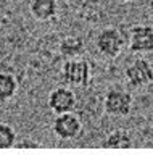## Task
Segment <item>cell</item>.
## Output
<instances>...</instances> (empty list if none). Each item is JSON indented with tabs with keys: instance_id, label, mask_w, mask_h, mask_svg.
Instances as JSON below:
<instances>
[{
	"instance_id": "cell-1",
	"label": "cell",
	"mask_w": 153,
	"mask_h": 155,
	"mask_svg": "<svg viewBox=\"0 0 153 155\" xmlns=\"http://www.w3.org/2000/svg\"><path fill=\"white\" fill-rule=\"evenodd\" d=\"M60 78L66 86L71 87H87L92 79L90 61L82 57L68 58L63 61L60 70Z\"/></svg>"
},
{
	"instance_id": "cell-2",
	"label": "cell",
	"mask_w": 153,
	"mask_h": 155,
	"mask_svg": "<svg viewBox=\"0 0 153 155\" xmlns=\"http://www.w3.org/2000/svg\"><path fill=\"white\" fill-rule=\"evenodd\" d=\"M126 45L124 36L121 34L118 28L114 26H108L102 29L97 37H95V47L97 52L105 58H116L121 55L123 48Z\"/></svg>"
},
{
	"instance_id": "cell-3",
	"label": "cell",
	"mask_w": 153,
	"mask_h": 155,
	"mask_svg": "<svg viewBox=\"0 0 153 155\" xmlns=\"http://www.w3.org/2000/svg\"><path fill=\"white\" fill-rule=\"evenodd\" d=\"M124 76L129 86H132L134 89H142L147 87L153 82V65L147 58L137 57L135 60H132L124 70Z\"/></svg>"
},
{
	"instance_id": "cell-4",
	"label": "cell",
	"mask_w": 153,
	"mask_h": 155,
	"mask_svg": "<svg viewBox=\"0 0 153 155\" xmlns=\"http://www.w3.org/2000/svg\"><path fill=\"white\" fill-rule=\"evenodd\" d=\"M134 97L127 91L114 87L110 89L103 97V110L111 116H127L132 111Z\"/></svg>"
},
{
	"instance_id": "cell-5",
	"label": "cell",
	"mask_w": 153,
	"mask_h": 155,
	"mask_svg": "<svg viewBox=\"0 0 153 155\" xmlns=\"http://www.w3.org/2000/svg\"><path fill=\"white\" fill-rule=\"evenodd\" d=\"M52 131L61 140H73L82 131V121L74 111L56 115L52 123Z\"/></svg>"
},
{
	"instance_id": "cell-6",
	"label": "cell",
	"mask_w": 153,
	"mask_h": 155,
	"mask_svg": "<svg viewBox=\"0 0 153 155\" xmlns=\"http://www.w3.org/2000/svg\"><path fill=\"white\" fill-rule=\"evenodd\" d=\"M129 50L140 55L153 52V26L150 24L132 26L129 32Z\"/></svg>"
},
{
	"instance_id": "cell-7",
	"label": "cell",
	"mask_w": 153,
	"mask_h": 155,
	"mask_svg": "<svg viewBox=\"0 0 153 155\" xmlns=\"http://www.w3.org/2000/svg\"><path fill=\"white\" fill-rule=\"evenodd\" d=\"M47 104L55 115H61V113H68V111H74L78 99H76L73 89H69L66 86H60L55 87L49 94Z\"/></svg>"
},
{
	"instance_id": "cell-8",
	"label": "cell",
	"mask_w": 153,
	"mask_h": 155,
	"mask_svg": "<svg viewBox=\"0 0 153 155\" xmlns=\"http://www.w3.org/2000/svg\"><path fill=\"white\" fill-rule=\"evenodd\" d=\"M58 0H31L29 12L37 21H50L58 15Z\"/></svg>"
},
{
	"instance_id": "cell-9",
	"label": "cell",
	"mask_w": 153,
	"mask_h": 155,
	"mask_svg": "<svg viewBox=\"0 0 153 155\" xmlns=\"http://www.w3.org/2000/svg\"><path fill=\"white\" fill-rule=\"evenodd\" d=\"M58 52H60V55L63 57L65 60H68V58L82 57L84 52H85V42H84L82 37L68 36V37H65L63 41L60 42Z\"/></svg>"
},
{
	"instance_id": "cell-10",
	"label": "cell",
	"mask_w": 153,
	"mask_h": 155,
	"mask_svg": "<svg viewBox=\"0 0 153 155\" xmlns=\"http://www.w3.org/2000/svg\"><path fill=\"white\" fill-rule=\"evenodd\" d=\"M132 144H134L132 134L124 128L111 131L103 140V145L108 149H129L132 147Z\"/></svg>"
},
{
	"instance_id": "cell-11",
	"label": "cell",
	"mask_w": 153,
	"mask_h": 155,
	"mask_svg": "<svg viewBox=\"0 0 153 155\" xmlns=\"http://www.w3.org/2000/svg\"><path fill=\"white\" fill-rule=\"evenodd\" d=\"M18 92V79L8 71H0V102H8Z\"/></svg>"
},
{
	"instance_id": "cell-12",
	"label": "cell",
	"mask_w": 153,
	"mask_h": 155,
	"mask_svg": "<svg viewBox=\"0 0 153 155\" xmlns=\"http://www.w3.org/2000/svg\"><path fill=\"white\" fill-rule=\"evenodd\" d=\"M16 142V131L11 124L0 123V149H10Z\"/></svg>"
}]
</instances>
